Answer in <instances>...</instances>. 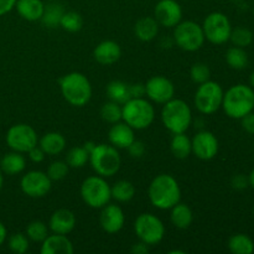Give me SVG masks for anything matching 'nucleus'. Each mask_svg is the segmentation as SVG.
I'll return each mask as SVG.
<instances>
[{"mask_svg": "<svg viewBox=\"0 0 254 254\" xmlns=\"http://www.w3.org/2000/svg\"><path fill=\"white\" fill-rule=\"evenodd\" d=\"M149 200L159 210H170L180 202L181 190L178 181L169 174H160L149 185Z\"/></svg>", "mask_w": 254, "mask_h": 254, "instance_id": "obj_1", "label": "nucleus"}, {"mask_svg": "<svg viewBox=\"0 0 254 254\" xmlns=\"http://www.w3.org/2000/svg\"><path fill=\"white\" fill-rule=\"evenodd\" d=\"M222 108L230 118L241 119L254 109V91L246 84H236L223 94Z\"/></svg>", "mask_w": 254, "mask_h": 254, "instance_id": "obj_2", "label": "nucleus"}, {"mask_svg": "<svg viewBox=\"0 0 254 254\" xmlns=\"http://www.w3.org/2000/svg\"><path fill=\"white\" fill-rule=\"evenodd\" d=\"M60 88L64 98L71 106L83 107L91 101V82L83 73L79 72L67 73L60 79Z\"/></svg>", "mask_w": 254, "mask_h": 254, "instance_id": "obj_3", "label": "nucleus"}, {"mask_svg": "<svg viewBox=\"0 0 254 254\" xmlns=\"http://www.w3.org/2000/svg\"><path fill=\"white\" fill-rule=\"evenodd\" d=\"M161 121L170 133H185L192 122L191 108L183 99H170L164 104Z\"/></svg>", "mask_w": 254, "mask_h": 254, "instance_id": "obj_4", "label": "nucleus"}, {"mask_svg": "<svg viewBox=\"0 0 254 254\" xmlns=\"http://www.w3.org/2000/svg\"><path fill=\"white\" fill-rule=\"evenodd\" d=\"M155 118V109L143 97L130 98L122 104V119L133 129L141 130L151 126Z\"/></svg>", "mask_w": 254, "mask_h": 254, "instance_id": "obj_5", "label": "nucleus"}, {"mask_svg": "<svg viewBox=\"0 0 254 254\" xmlns=\"http://www.w3.org/2000/svg\"><path fill=\"white\" fill-rule=\"evenodd\" d=\"M89 161L97 175L102 178H112L119 171L122 159L118 149L107 144H96L89 154Z\"/></svg>", "mask_w": 254, "mask_h": 254, "instance_id": "obj_6", "label": "nucleus"}, {"mask_svg": "<svg viewBox=\"0 0 254 254\" xmlns=\"http://www.w3.org/2000/svg\"><path fill=\"white\" fill-rule=\"evenodd\" d=\"M81 196L89 207L102 208L111 201V186L102 176H89L82 183Z\"/></svg>", "mask_w": 254, "mask_h": 254, "instance_id": "obj_7", "label": "nucleus"}, {"mask_svg": "<svg viewBox=\"0 0 254 254\" xmlns=\"http://www.w3.org/2000/svg\"><path fill=\"white\" fill-rule=\"evenodd\" d=\"M205 40L202 26L195 21H180L174 30V41L184 51H197L203 46Z\"/></svg>", "mask_w": 254, "mask_h": 254, "instance_id": "obj_8", "label": "nucleus"}, {"mask_svg": "<svg viewBox=\"0 0 254 254\" xmlns=\"http://www.w3.org/2000/svg\"><path fill=\"white\" fill-rule=\"evenodd\" d=\"M223 89L217 82L208 79L205 83L198 84L195 94V106L202 114H213L222 107Z\"/></svg>", "mask_w": 254, "mask_h": 254, "instance_id": "obj_9", "label": "nucleus"}, {"mask_svg": "<svg viewBox=\"0 0 254 254\" xmlns=\"http://www.w3.org/2000/svg\"><path fill=\"white\" fill-rule=\"evenodd\" d=\"M134 231L139 240L148 246L158 245L165 236V226L153 213L139 215L134 222Z\"/></svg>", "mask_w": 254, "mask_h": 254, "instance_id": "obj_10", "label": "nucleus"}, {"mask_svg": "<svg viewBox=\"0 0 254 254\" xmlns=\"http://www.w3.org/2000/svg\"><path fill=\"white\" fill-rule=\"evenodd\" d=\"M202 30L205 39L215 45H222L230 40L232 27L230 20L223 12L216 11L206 16L203 20Z\"/></svg>", "mask_w": 254, "mask_h": 254, "instance_id": "obj_11", "label": "nucleus"}, {"mask_svg": "<svg viewBox=\"0 0 254 254\" xmlns=\"http://www.w3.org/2000/svg\"><path fill=\"white\" fill-rule=\"evenodd\" d=\"M37 143L39 139L36 131L29 124H15L6 133V144L11 150L17 153H27Z\"/></svg>", "mask_w": 254, "mask_h": 254, "instance_id": "obj_12", "label": "nucleus"}, {"mask_svg": "<svg viewBox=\"0 0 254 254\" xmlns=\"http://www.w3.org/2000/svg\"><path fill=\"white\" fill-rule=\"evenodd\" d=\"M51 179L46 173L32 170L22 176L20 181L21 191L29 197L40 198L46 196L51 190Z\"/></svg>", "mask_w": 254, "mask_h": 254, "instance_id": "obj_13", "label": "nucleus"}, {"mask_svg": "<svg viewBox=\"0 0 254 254\" xmlns=\"http://www.w3.org/2000/svg\"><path fill=\"white\" fill-rule=\"evenodd\" d=\"M145 94L155 103L165 104L175 96V86L166 77L154 76L146 82Z\"/></svg>", "mask_w": 254, "mask_h": 254, "instance_id": "obj_14", "label": "nucleus"}, {"mask_svg": "<svg viewBox=\"0 0 254 254\" xmlns=\"http://www.w3.org/2000/svg\"><path fill=\"white\" fill-rule=\"evenodd\" d=\"M154 17L164 27H175L183 19V9L176 0H160L154 9Z\"/></svg>", "mask_w": 254, "mask_h": 254, "instance_id": "obj_15", "label": "nucleus"}, {"mask_svg": "<svg viewBox=\"0 0 254 254\" xmlns=\"http://www.w3.org/2000/svg\"><path fill=\"white\" fill-rule=\"evenodd\" d=\"M192 153L201 160H211L218 153V140L213 133L201 130L191 140Z\"/></svg>", "mask_w": 254, "mask_h": 254, "instance_id": "obj_16", "label": "nucleus"}, {"mask_svg": "<svg viewBox=\"0 0 254 254\" xmlns=\"http://www.w3.org/2000/svg\"><path fill=\"white\" fill-rule=\"evenodd\" d=\"M124 222H126L124 212L118 205L107 203L104 207H102L99 223L104 232L111 233V235L119 232L123 228Z\"/></svg>", "mask_w": 254, "mask_h": 254, "instance_id": "obj_17", "label": "nucleus"}, {"mask_svg": "<svg viewBox=\"0 0 254 254\" xmlns=\"http://www.w3.org/2000/svg\"><path fill=\"white\" fill-rule=\"evenodd\" d=\"M49 226L50 230L54 233L67 236L73 231L74 226H76V216L67 208H60L52 213Z\"/></svg>", "mask_w": 254, "mask_h": 254, "instance_id": "obj_18", "label": "nucleus"}, {"mask_svg": "<svg viewBox=\"0 0 254 254\" xmlns=\"http://www.w3.org/2000/svg\"><path fill=\"white\" fill-rule=\"evenodd\" d=\"M108 139L109 143L117 149H127L134 140H135V136H134V129L130 126L123 122H118V123H114L113 127L111 128L108 133Z\"/></svg>", "mask_w": 254, "mask_h": 254, "instance_id": "obj_19", "label": "nucleus"}, {"mask_svg": "<svg viewBox=\"0 0 254 254\" xmlns=\"http://www.w3.org/2000/svg\"><path fill=\"white\" fill-rule=\"evenodd\" d=\"M122 56V50L119 44L112 40H106L102 41L98 46L94 49L93 57L98 64L103 66H111L116 64Z\"/></svg>", "mask_w": 254, "mask_h": 254, "instance_id": "obj_20", "label": "nucleus"}, {"mask_svg": "<svg viewBox=\"0 0 254 254\" xmlns=\"http://www.w3.org/2000/svg\"><path fill=\"white\" fill-rule=\"evenodd\" d=\"M73 245L66 235H49L41 245V254H72Z\"/></svg>", "mask_w": 254, "mask_h": 254, "instance_id": "obj_21", "label": "nucleus"}, {"mask_svg": "<svg viewBox=\"0 0 254 254\" xmlns=\"http://www.w3.org/2000/svg\"><path fill=\"white\" fill-rule=\"evenodd\" d=\"M15 7L17 10V14L24 20L37 21V20H41L45 4L41 0H16Z\"/></svg>", "mask_w": 254, "mask_h": 254, "instance_id": "obj_22", "label": "nucleus"}, {"mask_svg": "<svg viewBox=\"0 0 254 254\" xmlns=\"http://www.w3.org/2000/svg\"><path fill=\"white\" fill-rule=\"evenodd\" d=\"M134 34L143 42L153 41L159 34V24L155 17L145 16L138 20L134 26Z\"/></svg>", "mask_w": 254, "mask_h": 254, "instance_id": "obj_23", "label": "nucleus"}, {"mask_svg": "<svg viewBox=\"0 0 254 254\" xmlns=\"http://www.w3.org/2000/svg\"><path fill=\"white\" fill-rule=\"evenodd\" d=\"M39 146L45 151L46 155H57L66 148V139L61 133L50 131L42 135L39 140Z\"/></svg>", "mask_w": 254, "mask_h": 254, "instance_id": "obj_24", "label": "nucleus"}, {"mask_svg": "<svg viewBox=\"0 0 254 254\" xmlns=\"http://www.w3.org/2000/svg\"><path fill=\"white\" fill-rule=\"evenodd\" d=\"M26 168V160L21 153L12 150L0 159V169L6 175H17Z\"/></svg>", "mask_w": 254, "mask_h": 254, "instance_id": "obj_25", "label": "nucleus"}, {"mask_svg": "<svg viewBox=\"0 0 254 254\" xmlns=\"http://www.w3.org/2000/svg\"><path fill=\"white\" fill-rule=\"evenodd\" d=\"M171 223L179 230H186L191 226L193 221V215L191 208L186 203H176L174 207L170 208Z\"/></svg>", "mask_w": 254, "mask_h": 254, "instance_id": "obj_26", "label": "nucleus"}, {"mask_svg": "<svg viewBox=\"0 0 254 254\" xmlns=\"http://www.w3.org/2000/svg\"><path fill=\"white\" fill-rule=\"evenodd\" d=\"M170 149L173 155L176 159H186L192 153V145H191V139L185 133L174 134L170 143Z\"/></svg>", "mask_w": 254, "mask_h": 254, "instance_id": "obj_27", "label": "nucleus"}, {"mask_svg": "<svg viewBox=\"0 0 254 254\" xmlns=\"http://www.w3.org/2000/svg\"><path fill=\"white\" fill-rule=\"evenodd\" d=\"M64 14V9L60 2H50V4L45 5L41 21L46 27L55 29V27L60 26V21H61Z\"/></svg>", "mask_w": 254, "mask_h": 254, "instance_id": "obj_28", "label": "nucleus"}, {"mask_svg": "<svg viewBox=\"0 0 254 254\" xmlns=\"http://www.w3.org/2000/svg\"><path fill=\"white\" fill-rule=\"evenodd\" d=\"M107 94H108L111 101L116 102L121 106L131 98L129 84H127L123 81H112L107 86Z\"/></svg>", "mask_w": 254, "mask_h": 254, "instance_id": "obj_29", "label": "nucleus"}, {"mask_svg": "<svg viewBox=\"0 0 254 254\" xmlns=\"http://www.w3.org/2000/svg\"><path fill=\"white\" fill-rule=\"evenodd\" d=\"M228 250L233 254H252L254 252V242L247 235L237 233L228 241Z\"/></svg>", "mask_w": 254, "mask_h": 254, "instance_id": "obj_30", "label": "nucleus"}, {"mask_svg": "<svg viewBox=\"0 0 254 254\" xmlns=\"http://www.w3.org/2000/svg\"><path fill=\"white\" fill-rule=\"evenodd\" d=\"M112 198L118 202H129L135 195V188L130 181L121 180L117 181L111 188Z\"/></svg>", "mask_w": 254, "mask_h": 254, "instance_id": "obj_31", "label": "nucleus"}, {"mask_svg": "<svg viewBox=\"0 0 254 254\" xmlns=\"http://www.w3.org/2000/svg\"><path fill=\"white\" fill-rule=\"evenodd\" d=\"M226 62L233 69H243L248 64V55L242 47H231L226 54Z\"/></svg>", "mask_w": 254, "mask_h": 254, "instance_id": "obj_32", "label": "nucleus"}, {"mask_svg": "<svg viewBox=\"0 0 254 254\" xmlns=\"http://www.w3.org/2000/svg\"><path fill=\"white\" fill-rule=\"evenodd\" d=\"M88 160L89 153L84 146H74L66 155V163L69 168H83Z\"/></svg>", "mask_w": 254, "mask_h": 254, "instance_id": "obj_33", "label": "nucleus"}, {"mask_svg": "<svg viewBox=\"0 0 254 254\" xmlns=\"http://www.w3.org/2000/svg\"><path fill=\"white\" fill-rule=\"evenodd\" d=\"M26 236L30 241L37 243H42L45 238L49 236V228L46 223L41 221H32L26 227Z\"/></svg>", "mask_w": 254, "mask_h": 254, "instance_id": "obj_34", "label": "nucleus"}, {"mask_svg": "<svg viewBox=\"0 0 254 254\" xmlns=\"http://www.w3.org/2000/svg\"><path fill=\"white\" fill-rule=\"evenodd\" d=\"M60 26L68 32H77L83 26V19L76 11H64L60 21Z\"/></svg>", "mask_w": 254, "mask_h": 254, "instance_id": "obj_35", "label": "nucleus"}, {"mask_svg": "<svg viewBox=\"0 0 254 254\" xmlns=\"http://www.w3.org/2000/svg\"><path fill=\"white\" fill-rule=\"evenodd\" d=\"M101 117L107 123H118L122 121V107L121 104L111 101L107 102L101 108Z\"/></svg>", "mask_w": 254, "mask_h": 254, "instance_id": "obj_36", "label": "nucleus"}, {"mask_svg": "<svg viewBox=\"0 0 254 254\" xmlns=\"http://www.w3.org/2000/svg\"><path fill=\"white\" fill-rule=\"evenodd\" d=\"M230 40L235 46L238 47H245L250 46L253 41V32L251 31L247 27H237V29L231 31Z\"/></svg>", "mask_w": 254, "mask_h": 254, "instance_id": "obj_37", "label": "nucleus"}, {"mask_svg": "<svg viewBox=\"0 0 254 254\" xmlns=\"http://www.w3.org/2000/svg\"><path fill=\"white\" fill-rule=\"evenodd\" d=\"M69 166L67 165L66 161L57 160L50 164L49 169H47V176L51 179V181H60L64 180L67 175H68Z\"/></svg>", "mask_w": 254, "mask_h": 254, "instance_id": "obj_38", "label": "nucleus"}, {"mask_svg": "<svg viewBox=\"0 0 254 254\" xmlns=\"http://www.w3.org/2000/svg\"><path fill=\"white\" fill-rule=\"evenodd\" d=\"M9 248L16 254H24L29 250V238L24 233H15L9 238Z\"/></svg>", "mask_w": 254, "mask_h": 254, "instance_id": "obj_39", "label": "nucleus"}, {"mask_svg": "<svg viewBox=\"0 0 254 254\" xmlns=\"http://www.w3.org/2000/svg\"><path fill=\"white\" fill-rule=\"evenodd\" d=\"M190 77L193 83L201 84L210 79L211 71L206 64H195L190 69Z\"/></svg>", "mask_w": 254, "mask_h": 254, "instance_id": "obj_40", "label": "nucleus"}, {"mask_svg": "<svg viewBox=\"0 0 254 254\" xmlns=\"http://www.w3.org/2000/svg\"><path fill=\"white\" fill-rule=\"evenodd\" d=\"M128 151H129V155L134 159H139L145 154V144L140 140H134L130 145L128 146Z\"/></svg>", "mask_w": 254, "mask_h": 254, "instance_id": "obj_41", "label": "nucleus"}, {"mask_svg": "<svg viewBox=\"0 0 254 254\" xmlns=\"http://www.w3.org/2000/svg\"><path fill=\"white\" fill-rule=\"evenodd\" d=\"M27 154H29V158L32 163H42L45 160V156H46L45 151L39 145H35L34 148L30 149Z\"/></svg>", "mask_w": 254, "mask_h": 254, "instance_id": "obj_42", "label": "nucleus"}, {"mask_svg": "<svg viewBox=\"0 0 254 254\" xmlns=\"http://www.w3.org/2000/svg\"><path fill=\"white\" fill-rule=\"evenodd\" d=\"M231 184H232V188H235L236 190H245L250 185V181H248V178H246L245 175L240 174V175L233 176Z\"/></svg>", "mask_w": 254, "mask_h": 254, "instance_id": "obj_43", "label": "nucleus"}, {"mask_svg": "<svg viewBox=\"0 0 254 254\" xmlns=\"http://www.w3.org/2000/svg\"><path fill=\"white\" fill-rule=\"evenodd\" d=\"M242 119V127L247 133L254 134V113L251 112V113L246 114Z\"/></svg>", "mask_w": 254, "mask_h": 254, "instance_id": "obj_44", "label": "nucleus"}, {"mask_svg": "<svg viewBox=\"0 0 254 254\" xmlns=\"http://www.w3.org/2000/svg\"><path fill=\"white\" fill-rule=\"evenodd\" d=\"M131 98H140L145 94V84H129Z\"/></svg>", "mask_w": 254, "mask_h": 254, "instance_id": "obj_45", "label": "nucleus"}, {"mask_svg": "<svg viewBox=\"0 0 254 254\" xmlns=\"http://www.w3.org/2000/svg\"><path fill=\"white\" fill-rule=\"evenodd\" d=\"M16 0H0V16L7 14L15 7Z\"/></svg>", "mask_w": 254, "mask_h": 254, "instance_id": "obj_46", "label": "nucleus"}, {"mask_svg": "<svg viewBox=\"0 0 254 254\" xmlns=\"http://www.w3.org/2000/svg\"><path fill=\"white\" fill-rule=\"evenodd\" d=\"M130 252L133 254H146L149 253V246L144 242H138L135 245L131 246Z\"/></svg>", "mask_w": 254, "mask_h": 254, "instance_id": "obj_47", "label": "nucleus"}, {"mask_svg": "<svg viewBox=\"0 0 254 254\" xmlns=\"http://www.w3.org/2000/svg\"><path fill=\"white\" fill-rule=\"evenodd\" d=\"M6 236H7L6 228H5V226L0 222V246L5 242V240H6Z\"/></svg>", "mask_w": 254, "mask_h": 254, "instance_id": "obj_48", "label": "nucleus"}, {"mask_svg": "<svg viewBox=\"0 0 254 254\" xmlns=\"http://www.w3.org/2000/svg\"><path fill=\"white\" fill-rule=\"evenodd\" d=\"M94 146H96V144H94V143H92V141H88V143H86V144H84V148H86V150L88 151L89 154H91V151L93 150V148H94Z\"/></svg>", "mask_w": 254, "mask_h": 254, "instance_id": "obj_49", "label": "nucleus"}, {"mask_svg": "<svg viewBox=\"0 0 254 254\" xmlns=\"http://www.w3.org/2000/svg\"><path fill=\"white\" fill-rule=\"evenodd\" d=\"M248 181H250V185L254 189V169L252 171H251L250 176H248Z\"/></svg>", "mask_w": 254, "mask_h": 254, "instance_id": "obj_50", "label": "nucleus"}, {"mask_svg": "<svg viewBox=\"0 0 254 254\" xmlns=\"http://www.w3.org/2000/svg\"><path fill=\"white\" fill-rule=\"evenodd\" d=\"M250 83H251V86H252V88H254V72L251 74V77H250Z\"/></svg>", "mask_w": 254, "mask_h": 254, "instance_id": "obj_51", "label": "nucleus"}, {"mask_svg": "<svg viewBox=\"0 0 254 254\" xmlns=\"http://www.w3.org/2000/svg\"><path fill=\"white\" fill-rule=\"evenodd\" d=\"M169 254H185V252L184 251H170Z\"/></svg>", "mask_w": 254, "mask_h": 254, "instance_id": "obj_52", "label": "nucleus"}, {"mask_svg": "<svg viewBox=\"0 0 254 254\" xmlns=\"http://www.w3.org/2000/svg\"><path fill=\"white\" fill-rule=\"evenodd\" d=\"M2 184H4V178H2V174L1 171H0V190H1L2 188Z\"/></svg>", "mask_w": 254, "mask_h": 254, "instance_id": "obj_53", "label": "nucleus"}, {"mask_svg": "<svg viewBox=\"0 0 254 254\" xmlns=\"http://www.w3.org/2000/svg\"><path fill=\"white\" fill-rule=\"evenodd\" d=\"M0 159H1V158H0Z\"/></svg>", "mask_w": 254, "mask_h": 254, "instance_id": "obj_54", "label": "nucleus"}]
</instances>
